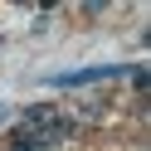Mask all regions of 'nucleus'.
I'll list each match as a JSON object with an SVG mask.
<instances>
[{"mask_svg":"<svg viewBox=\"0 0 151 151\" xmlns=\"http://www.w3.org/2000/svg\"><path fill=\"white\" fill-rule=\"evenodd\" d=\"M127 63H93V68H73V73H54V88H88V83H107V78H122Z\"/></svg>","mask_w":151,"mask_h":151,"instance_id":"f03ea898","label":"nucleus"},{"mask_svg":"<svg viewBox=\"0 0 151 151\" xmlns=\"http://www.w3.org/2000/svg\"><path fill=\"white\" fill-rule=\"evenodd\" d=\"M68 141H73V117L49 102L24 107V117L10 132V151H63Z\"/></svg>","mask_w":151,"mask_h":151,"instance_id":"f257e3e1","label":"nucleus"}]
</instances>
